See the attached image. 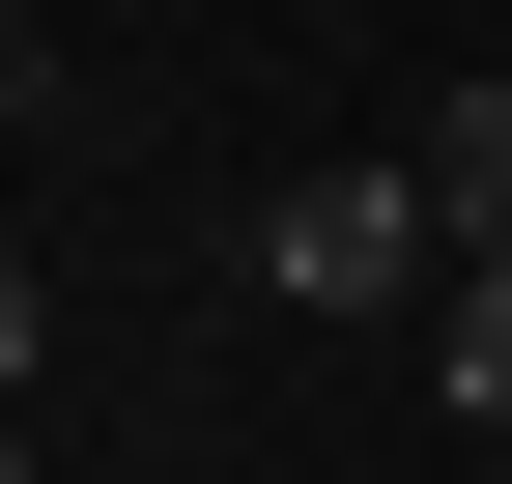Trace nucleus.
I'll list each match as a JSON object with an SVG mask.
<instances>
[{"label":"nucleus","mask_w":512,"mask_h":484,"mask_svg":"<svg viewBox=\"0 0 512 484\" xmlns=\"http://www.w3.org/2000/svg\"><path fill=\"white\" fill-rule=\"evenodd\" d=\"M427 257H456V200H427V171H313V200L256 228V285H285V314H399Z\"/></svg>","instance_id":"obj_1"},{"label":"nucleus","mask_w":512,"mask_h":484,"mask_svg":"<svg viewBox=\"0 0 512 484\" xmlns=\"http://www.w3.org/2000/svg\"><path fill=\"white\" fill-rule=\"evenodd\" d=\"M399 171H427V200H456V257H512V86H456V114H427Z\"/></svg>","instance_id":"obj_2"},{"label":"nucleus","mask_w":512,"mask_h":484,"mask_svg":"<svg viewBox=\"0 0 512 484\" xmlns=\"http://www.w3.org/2000/svg\"><path fill=\"white\" fill-rule=\"evenodd\" d=\"M456 399H484V428H512V257L456 285Z\"/></svg>","instance_id":"obj_3"}]
</instances>
